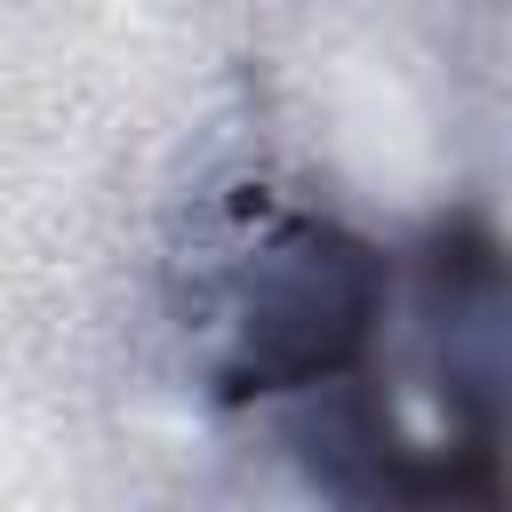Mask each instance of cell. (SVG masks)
Wrapping results in <instances>:
<instances>
[{
    "instance_id": "1",
    "label": "cell",
    "mask_w": 512,
    "mask_h": 512,
    "mask_svg": "<svg viewBox=\"0 0 512 512\" xmlns=\"http://www.w3.org/2000/svg\"><path fill=\"white\" fill-rule=\"evenodd\" d=\"M384 312V264L368 240L336 224H288L264 240L240 288V336L224 360V392H312L328 376H352Z\"/></svg>"
}]
</instances>
